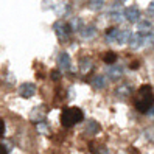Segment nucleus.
Instances as JSON below:
<instances>
[{
  "label": "nucleus",
  "instance_id": "f257e3e1",
  "mask_svg": "<svg viewBox=\"0 0 154 154\" xmlns=\"http://www.w3.org/2000/svg\"><path fill=\"white\" fill-rule=\"evenodd\" d=\"M154 106V94L151 86H142L139 90V97L135 100V107L140 112H149V109Z\"/></svg>",
  "mask_w": 154,
  "mask_h": 154
},
{
  "label": "nucleus",
  "instance_id": "f03ea898",
  "mask_svg": "<svg viewBox=\"0 0 154 154\" xmlns=\"http://www.w3.org/2000/svg\"><path fill=\"white\" fill-rule=\"evenodd\" d=\"M83 117L84 115L81 112V109H78V107H69V109H66L61 114V123H62V126H66V128H70V126L79 123L83 120Z\"/></svg>",
  "mask_w": 154,
  "mask_h": 154
},
{
  "label": "nucleus",
  "instance_id": "7ed1b4c3",
  "mask_svg": "<svg viewBox=\"0 0 154 154\" xmlns=\"http://www.w3.org/2000/svg\"><path fill=\"white\" fill-rule=\"evenodd\" d=\"M53 30H55V33H56V36H58L59 39H67L72 28H70L67 23H64L62 20H59V22H56L55 25H53Z\"/></svg>",
  "mask_w": 154,
  "mask_h": 154
},
{
  "label": "nucleus",
  "instance_id": "20e7f679",
  "mask_svg": "<svg viewBox=\"0 0 154 154\" xmlns=\"http://www.w3.org/2000/svg\"><path fill=\"white\" fill-rule=\"evenodd\" d=\"M123 13H125L126 19H128L129 22H132V23L140 20V10H139L137 6H128Z\"/></svg>",
  "mask_w": 154,
  "mask_h": 154
},
{
  "label": "nucleus",
  "instance_id": "39448f33",
  "mask_svg": "<svg viewBox=\"0 0 154 154\" xmlns=\"http://www.w3.org/2000/svg\"><path fill=\"white\" fill-rule=\"evenodd\" d=\"M58 66L62 72H70V67H72V61H70V56L69 53L62 51L59 53V58H58Z\"/></svg>",
  "mask_w": 154,
  "mask_h": 154
},
{
  "label": "nucleus",
  "instance_id": "423d86ee",
  "mask_svg": "<svg viewBox=\"0 0 154 154\" xmlns=\"http://www.w3.org/2000/svg\"><path fill=\"white\" fill-rule=\"evenodd\" d=\"M19 92H20V97H23V98H31L36 94V86L33 83H25L20 86Z\"/></svg>",
  "mask_w": 154,
  "mask_h": 154
},
{
  "label": "nucleus",
  "instance_id": "0eeeda50",
  "mask_svg": "<svg viewBox=\"0 0 154 154\" xmlns=\"http://www.w3.org/2000/svg\"><path fill=\"white\" fill-rule=\"evenodd\" d=\"M142 45H145V34H142V33H135V34H132L131 36V39H129V47L131 48H139V47H142Z\"/></svg>",
  "mask_w": 154,
  "mask_h": 154
},
{
  "label": "nucleus",
  "instance_id": "6e6552de",
  "mask_svg": "<svg viewBox=\"0 0 154 154\" xmlns=\"http://www.w3.org/2000/svg\"><path fill=\"white\" fill-rule=\"evenodd\" d=\"M107 75H109V78H112V79H119L123 75V69L120 66H112L111 64V67L107 69Z\"/></svg>",
  "mask_w": 154,
  "mask_h": 154
},
{
  "label": "nucleus",
  "instance_id": "1a4fd4ad",
  "mask_svg": "<svg viewBox=\"0 0 154 154\" xmlns=\"http://www.w3.org/2000/svg\"><path fill=\"white\" fill-rule=\"evenodd\" d=\"M79 33H81V38L83 39H92L97 34V30H95V26L87 25V26H83V30H81Z\"/></svg>",
  "mask_w": 154,
  "mask_h": 154
},
{
  "label": "nucleus",
  "instance_id": "9d476101",
  "mask_svg": "<svg viewBox=\"0 0 154 154\" xmlns=\"http://www.w3.org/2000/svg\"><path fill=\"white\" fill-rule=\"evenodd\" d=\"M117 95H119L120 98H128L131 94H132V89H131V86H128V84H122L120 87H117Z\"/></svg>",
  "mask_w": 154,
  "mask_h": 154
},
{
  "label": "nucleus",
  "instance_id": "9b49d317",
  "mask_svg": "<svg viewBox=\"0 0 154 154\" xmlns=\"http://www.w3.org/2000/svg\"><path fill=\"white\" fill-rule=\"evenodd\" d=\"M151 28H152V25H151L149 20H140V22L137 23V30H139V33H142V34L151 33Z\"/></svg>",
  "mask_w": 154,
  "mask_h": 154
},
{
  "label": "nucleus",
  "instance_id": "f8f14e48",
  "mask_svg": "<svg viewBox=\"0 0 154 154\" xmlns=\"http://www.w3.org/2000/svg\"><path fill=\"white\" fill-rule=\"evenodd\" d=\"M100 125L95 122V120H89L87 122V125H86V132L87 134H90V135H94V134H97V132H100Z\"/></svg>",
  "mask_w": 154,
  "mask_h": 154
},
{
  "label": "nucleus",
  "instance_id": "ddd939ff",
  "mask_svg": "<svg viewBox=\"0 0 154 154\" xmlns=\"http://www.w3.org/2000/svg\"><path fill=\"white\" fill-rule=\"evenodd\" d=\"M79 67H81V72H83V73H87V72L92 70L94 62H92V59H90V58H83V59H81V62H79Z\"/></svg>",
  "mask_w": 154,
  "mask_h": 154
},
{
  "label": "nucleus",
  "instance_id": "4468645a",
  "mask_svg": "<svg viewBox=\"0 0 154 154\" xmlns=\"http://www.w3.org/2000/svg\"><path fill=\"white\" fill-rule=\"evenodd\" d=\"M119 33H120V30L109 28L107 33H106V41L107 42H117V41H119Z\"/></svg>",
  "mask_w": 154,
  "mask_h": 154
},
{
  "label": "nucleus",
  "instance_id": "2eb2a0df",
  "mask_svg": "<svg viewBox=\"0 0 154 154\" xmlns=\"http://www.w3.org/2000/svg\"><path fill=\"white\" fill-rule=\"evenodd\" d=\"M131 31L129 30H120V33H119V44H125V42H129V39H131Z\"/></svg>",
  "mask_w": 154,
  "mask_h": 154
},
{
  "label": "nucleus",
  "instance_id": "dca6fc26",
  "mask_svg": "<svg viewBox=\"0 0 154 154\" xmlns=\"http://www.w3.org/2000/svg\"><path fill=\"white\" fill-rule=\"evenodd\" d=\"M83 20L79 19V17H73L72 19V22H70V28H72V31H81L83 30Z\"/></svg>",
  "mask_w": 154,
  "mask_h": 154
},
{
  "label": "nucleus",
  "instance_id": "f3484780",
  "mask_svg": "<svg viewBox=\"0 0 154 154\" xmlns=\"http://www.w3.org/2000/svg\"><path fill=\"white\" fill-rule=\"evenodd\" d=\"M92 84H94V87H95V89H103V87L106 86V78H104V76H101V75H98V76H95V78H94Z\"/></svg>",
  "mask_w": 154,
  "mask_h": 154
},
{
  "label": "nucleus",
  "instance_id": "a211bd4d",
  "mask_svg": "<svg viewBox=\"0 0 154 154\" xmlns=\"http://www.w3.org/2000/svg\"><path fill=\"white\" fill-rule=\"evenodd\" d=\"M89 3H90L92 10H101L104 5V0H89Z\"/></svg>",
  "mask_w": 154,
  "mask_h": 154
},
{
  "label": "nucleus",
  "instance_id": "6ab92c4d",
  "mask_svg": "<svg viewBox=\"0 0 154 154\" xmlns=\"http://www.w3.org/2000/svg\"><path fill=\"white\" fill-rule=\"evenodd\" d=\"M123 17H125V13H122V11H112L111 13V19L114 22H122Z\"/></svg>",
  "mask_w": 154,
  "mask_h": 154
},
{
  "label": "nucleus",
  "instance_id": "aec40b11",
  "mask_svg": "<svg viewBox=\"0 0 154 154\" xmlns=\"http://www.w3.org/2000/svg\"><path fill=\"white\" fill-rule=\"evenodd\" d=\"M117 59V55L115 53H106V56H104V61L107 62V64H114Z\"/></svg>",
  "mask_w": 154,
  "mask_h": 154
},
{
  "label": "nucleus",
  "instance_id": "412c9836",
  "mask_svg": "<svg viewBox=\"0 0 154 154\" xmlns=\"http://www.w3.org/2000/svg\"><path fill=\"white\" fill-rule=\"evenodd\" d=\"M38 131L42 134H48V126L45 123H38Z\"/></svg>",
  "mask_w": 154,
  "mask_h": 154
},
{
  "label": "nucleus",
  "instance_id": "4be33fe9",
  "mask_svg": "<svg viewBox=\"0 0 154 154\" xmlns=\"http://www.w3.org/2000/svg\"><path fill=\"white\" fill-rule=\"evenodd\" d=\"M92 151H94V154H109V151H107L106 148H101V146H100V149H95L92 146Z\"/></svg>",
  "mask_w": 154,
  "mask_h": 154
},
{
  "label": "nucleus",
  "instance_id": "5701e85b",
  "mask_svg": "<svg viewBox=\"0 0 154 154\" xmlns=\"http://www.w3.org/2000/svg\"><path fill=\"white\" fill-rule=\"evenodd\" d=\"M3 134H5V122L0 119V137H2Z\"/></svg>",
  "mask_w": 154,
  "mask_h": 154
},
{
  "label": "nucleus",
  "instance_id": "b1692460",
  "mask_svg": "<svg viewBox=\"0 0 154 154\" xmlns=\"http://www.w3.org/2000/svg\"><path fill=\"white\" fill-rule=\"evenodd\" d=\"M148 11L151 13V14H154V0H152V2L148 5Z\"/></svg>",
  "mask_w": 154,
  "mask_h": 154
},
{
  "label": "nucleus",
  "instance_id": "393cba45",
  "mask_svg": "<svg viewBox=\"0 0 154 154\" xmlns=\"http://www.w3.org/2000/svg\"><path fill=\"white\" fill-rule=\"evenodd\" d=\"M0 154H6V148H5V145H0Z\"/></svg>",
  "mask_w": 154,
  "mask_h": 154
},
{
  "label": "nucleus",
  "instance_id": "a878e982",
  "mask_svg": "<svg viewBox=\"0 0 154 154\" xmlns=\"http://www.w3.org/2000/svg\"><path fill=\"white\" fill-rule=\"evenodd\" d=\"M117 2H125V0H117Z\"/></svg>",
  "mask_w": 154,
  "mask_h": 154
}]
</instances>
